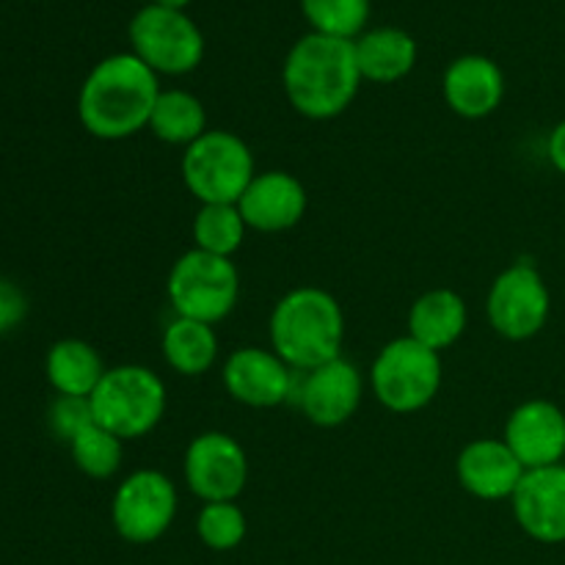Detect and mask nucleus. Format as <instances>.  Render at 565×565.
I'll return each mask as SVG.
<instances>
[{
    "instance_id": "f257e3e1",
    "label": "nucleus",
    "mask_w": 565,
    "mask_h": 565,
    "mask_svg": "<svg viewBox=\"0 0 565 565\" xmlns=\"http://www.w3.org/2000/svg\"><path fill=\"white\" fill-rule=\"evenodd\" d=\"M160 77L132 53L97 61L77 94V119L99 141H125L147 130L160 97Z\"/></svg>"
},
{
    "instance_id": "f03ea898",
    "label": "nucleus",
    "mask_w": 565,
    "mask_h": 565,
    "mask_svg": "<svg viewBox=\"0 0 565 565\" xmlns=\"http://www.w3.org/2000/svg\"><path fill=\"white\" fill-rule=\"evenodd\" d=\"M362 83L353 42L323 33H303L281 66L287 103L312 121H329L345 114Z\"/></svg>"
},
{
    "instance_id": "7ed1b4c3",
    "label": "nucleus",
    "mask_w": 565,
    "mask_h": 565,
    "mask_svg": "<svg viewBox=\"0 0 565 565\" xmlns=\"http://www.w3.org/2000/svg\"><path fill=\"white\" fill-rule=\"evenodd\" d=\"M270 348L296 373H309L342 356L345 312L329 290L296 287L276 301L268 320Z\"/></svg>"
},
{
    "instance_id": "20e7f679",
    "label": "nucleus",
    "mask_w": 565,
    "mask_h": 565,
    "mask_svg": "<svg viewBox=\"0 0 565 565\" xmlns=\"http://www.w3.org/2000/svg\"><path fill=\"white\" fill-rule=\"evenodd\" d=\"M88 403L94 423L121 441H136L158 428L169 406V392L154 370L143 364H116L108 367Z\"/></svg>"
},
{
    "instance_id": "39448f33",
    "label": "nucleus",
    "mask_w": 565,
    "mask_h": 565,
    "mask_svg": "<svg viewBox=\"0 0 565 565\" xmlns=\"http://www.w3.org/2000/svg\"><path fill=\"white\" fill-rule=\"evenodd\" d=\"M441 379V353L408 334L386 342L370 367L375 401L392 414H417L428 408L439 395Z\"/></svg>"
},
{
    "instance_id": "423d86ee",
    "label": "nucleus",
    "mask_w": 565,
    "mask_h": 565,
    "mask_svg": "<svg viewBox=\"0 0 565 565\" xmlns=\"http://www.w3.org/2000/svg\"><path fill=\"white\" fill-rule=\"evenodd\" d=\"M182 182L199 204H237L257 174L252 147L230 130H207L182 149Z\"/></svg>"
},
{
    "instance_id": "0eeeda50",
    "label": "nucleus",
    "mask_w": 565,
    "mask_h": 565,
    "mask_svg": "<svg viewBox=\"0 0 565 565\" xmlns=\"http://www.w3.org/2000/svg\"><path fill=\"white\" fill-rule=\"evenodd\" d=\"M166 296L180 318L218 326L235 312L241 298V270L230 257L191 248L171 265Z\"/></svg>"
},
{
    "instance_id": "6e6552de",
    "label": "nucleus",
    "mask_w": 565,
    "mask_h": 565,
    "mask_svg": "<svg viewBox=\"0 0 565 565\" xmlns=\"http://www.w3.org/2000/svg\"><path fill=\"white\" fill-rule=\"evenodd\" d=\"M130 53L154 75H191L204 58V33L185 11L143 6L127 28Z\"/></svg>"
},
{
    "instance_id": "1a4fd4ad",
    "label": "nucleus",
    "mask_w": 565,
    "mask_h": 565,
    "mask_svg": "<svg viewBox=\"0 0 565 565\" xmlns=\"http://www.w3.org/2000/svg\"><path fill=\"white\" fill-rule=\"evenodd\" d=\"M180 508L174 480L160 469H136L110 500V522L121 541L136 546L154 544L171 530Z\"/></svg>"
},
{
    "instance_id": "9d476101",
    "label": "nucleus",
    "mask_w": 565,
    "mask_h": 565,
    "mask_svg": "<svg viewBox=\"0 0 565 565\" xmlns=\"http://www.w3.org/2000/svg\"><path fill=\"white\" fill-rule=\"evenodd\" d=\"M550 285L527 259L508 265L491 281L489 296H486V318L502 340H533L550 323Z\"/></svg>"
},
{
    "instance_id": "9b49d317",
    "label": "nucleus",
    "mask_w": 565,
    "mask_h": 565,
    "mask_svg": "<svg viewBox=\"0 0 565 565\" xmlns=\"http://www.w3.org/2000/svg\"><path fill=\"white\" fill-rule=\"evenodd\" d=\"M182 478L202 502H237L248 483V456L235 436L204 430L188 445Z\"/></svg>"
},
{
    "instance_id": "f8f14e48",
    "label": "nucleus",
    "mask_w": 565,
    "mask_h": 565,
    "mask_svg": "<svg viewBox=\"0 0 565 565\" xmlns=\"http://www.w3.org/2000/svg\"><path fill=\"white\" fill-rule=\"evenodd\" d=\"M226 395L248 408H276L296 395V370L274 348L246 345L226 356L221 367Z\"/></svg>"
},
{
    "instance_id": "ddd939ff",
    "label": "nucleus",
    "mask_w": 565,
    "mask_h": 565,
    "mask_svg": "<svg viewBox=\"0 0 565 565\" xmlns=\"http://www.w3.org/2000/svg\"><path fill=\"white\" fill-rule=\"evenodd\" d=\"M303 417L318 428H340L351 423L364 397V379L345 356L303 373L296 392Z\"/></svg>"
},
{
    "instance_id": "4468645a",
    "label": "nucleus",
    "mask_w": 565,
    "mask_h": 565,
    "mask_svg": "<svg viewBox=\"0 0 565 565\" xmlns=\"http://www.w3.org/2000/svg\"><path fill=\"white\" fill-rule=\"evenodd\" d=\"M502 441L524 469L557 467L565 461V412L544 397L519 403L508 417Z\"/></svg>"
},
{
    "instance_id": "2eb2a0df",
    "label": "nucleus",
    "mask_w": 565,
    "mask_h": 565,
    "mask_svg": "<svg viewBox=\"0 0 565 565\" xmlns=\"http://www.w3.org/2000/svg\"><path fill=\"white\" fill-rule=\"evenodd\" d=\"M307 185L296 174L281 169L257 171L237 202L248 230L263 232V235H279L298 226L307 215Z\"/></svg>"
},
{
    "instance_id": "dca6fc26",
    "label": "nucleus",
    "mask_w": 565,
    "mask_h": 565,
    "mask_svg": "<svg viewBox=\"0 0 565 565\" xmlns=\"http://www.w3.org/2000/svg\"><path fill=\"white\" fill-rule=\"evenodd\" d=\"M513 519L539 544H565V463L527 469L511 497Z\"/></svg>"
},
{
    "instance_id": "f3484780",
    "label": "nucleus",
    "mask_w": 565,
    "mask_h": 565,
    "mask_svg": "<svg viewBox=\"0 0 565 565\" xmlns=\"http://www.w3.org/2000/svg\"><path fill=\"white\" fill-rule=\"evenodd\" d=\"M441 94L447 108L461 119H486L505 99V72L489 55H458L441 75Z\"/></svg>"
},
{
    "instance_id": "a211bd4d",
    "label": "nucleus",
    "mask_w": 565,
    "mask_h": 565,
    "mask_svg": "<svg viewBox=\"0 0 565 565\" xmlns=\"http://www.w3.org/2000/svg\"><path fill=\"white\" fill-rule=\"evenodd\" d=\"M527 469L502 439H475L458 452L456 478L469 497L483 502H511Z\"/></svg>"
},
{
    "instance_id": "6ab92c4d",
    "label": "nucleus",
    "mask_w": 565,
    "mask_h": 565,
    "mask_svg": "<svg viewBox=\"0 0 565 565\" xmlns=\"http://www.w3.org/2000/svg\"><path fill=\"white\" fill-rule=\"evenodd\" d=\"M356 50V64L364 81L390 86V83L403 81L414 72L419 58L417 39L403 28L381 25L367 28L359 39H353Z\"/></svg>"
},
{
    "instance_id": "aec40b11",
    "label": "nucleus",
    "mask_w": 565,
    "mask_h": 565,
    "mask_svg": "<svg viewBox=\"0 0 565 565\" xmlns=\"http://www.w3.org/2000/svg\"><path fill=\"white\" fill-rule=\"evenodd\" d=\"M467 323L469 309L461 292L450 290V287H436V290L423 292L412 303L406 318V334L423 342L430 351L441 353L461 340Z\"/></svg>"
},
{
    "instance_id": "412c9836",
    "label": "nucleus",
    "mask_w": 565,
    "mask_h": 565,
    "mask_svg": "<svg viewBox=\"0 0 565 565\" xmlns=\"http://www.w3.org/2000/svg\"><path fill=\"white\" fill-rule=\"evenodd\" d=\"M218 331L215 326L202 323V320L180 318L169 320L160 337V353L166 364L182 379H196L213 370L218 362Z\"/></svg>"
},
{
    "instance_id": "4be33fe9",
    "label": "nucleus",
    "mask_w": 565,
    "mask_h": 565,
    "mask_svg": "<svg viewBox=\"0 0 565 565\" xmlns=\"http://www.w3.org/2000/svg\"><path fill=\"white\" fill-rule=\"evenodd\" d=\"M44 373L50 386L66 397H92L103 375L108 373L103 356L86 340H58L50 345L44 359Z\"/></svg>"
},
{
    "instance_id": "5701e85b",
    "label": "nucleus",
    "mask_w": 565,
    "mask_h": 565,
    "mask_svg": "<svg viewBox=\"0 0 565 565\" xmlns=\"http://www.w3.org/2000/svg\"><path fill=\"white\" fill-rule=\"evenodd\" d=\"M147 130H152L158 141L185 149L210 130L207 110L196 94L185 88H163L149 116Z\"/></svg>"
},
{
    "instance_id": "b1692460",
    "label": "nucleus",
    "mask_w": 565,
    "mask_h": 565,
    "mask_svg": "<svg viewBox=\"0 0 565 565\" xmlns=\"http://www.w3.org/2000/svg\"><path fill=\"white\" fill-rule=\"evenodd\" d=\"M191 232L193 248L232 259L241 252L248 226L237 204H199Z\"/></svg>"
},
{
    "instance_id": "393cba45",
    "label": "nucleus",
    "mask_w": 565,
    "mask_h": 565,
    "mask_svg": "<svg viewBox=\"0 0 565 565\" xmlns=\"http://www.w3.org/2000/svg\"><path fill=\"white\" fill-rule=\"evenodd\" d=\"M370 11L373 0H301V14L312 33L345 42H353L367 31Z\"/></svg>"
},
{
    "instance_id": "a878e982",
    "label": "nucleus",
    "mask_w": 565,
    "mask_h": 565,
    "mask_svg": "<svg viewBox=\"0 0 565 565\" xmlns=\"http://www.w3.org/2000/svg\"><path fill=\"white\" fill-rule=\"evenodd\" d=\"M70 452L75 467L86 478L110 480L116 478L125 461V441L99 423H92L70 441Z\"/></svg>"
},
{
    "instance_id": "bb28decb",
    "label": "nucleus",
    "mask_w": 565,
    "mask_h": 565,
    "mask_svg": "<svg viewBox=\"0 0 565 565\" xmlns=\"http://www.w3.org/2000/svg\"><path fill=\"white\" fill-rule=\"evenodd\" d=\"M248 533L246 513L237 502H204L196 516V535L207 550L232 552Z\"/></svg>"
},
{
    "instance_id": "cd10ccee",
    "label": "nucleus",
    "mask_w": 565,
    "mask_h": 565,
    "mask_svg": "<svg viewBox=\"0 0 565 565\" xmlns=\"http://www.w3.org/2000/svg\"><path fill=\"white\" fill-rule=\"evenodd\" d=\"M92 423L94 414L88 397L58 395L53 406H50V428H53V434L58 436L61 441H66V445Z\"/></svg>"
},
{
    "instance_id": "c85d7f7f",
    "label": "nucleus",
    "mask_w": 565,
    "mask_h": 565,
    "mask_svg": "<svg viewBox=\"0 0 565 565\" xmlns=\"http://www.w3.org/2000/svg\"><path fill=\"white\" fill-rule=\"evenodd\" d=\"M28 315V298L14 281L0 276V334L17 329Z\"/></svg>"
},
{
    "instance_id": "c756f323",
    "label": "nucleus",
    "mask_w": 565,
    "mask_h": 565,
    "mask_svg": "<svg viewBox=\"0 0 565 565\" xmlns=\"http://www.w3.org/2000/svg\"><path fill=\"white\" fill-rule=\"evenodd\" d=\"M546 154H550V163L555 166V171H561L565 177V119L552 127L550 141H546Z\"/></svg>"
},
{
    "instance_id": "7c9ffc66",
    "label": "nucleus",
    "mask_w": 565,
    "mask_h": 565,
    "mask_svg": "<svg viewBox=\"0 0 565 565\" xmlns=\"http://www.w3.org/2000/svg\"><path fill=\"white\" fill-rule=\"evenodd\" d=\"M154 6H163V9H177V11H185L193 0H152Z\"/></svg>"
}]
</instances>
